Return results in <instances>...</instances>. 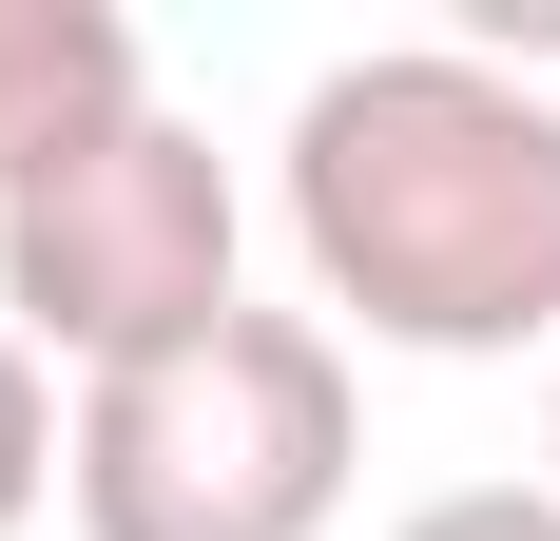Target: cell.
<instances>
[{
    "instance_id": "1",
    "label": "cell",
    "mask_w": 560,
    "mask_h": 541,
    "mask_svg": "<svg viewBox=\"0 0 560 541\" xmlns=\"http://www.w3.org/2000/svg\"><path fill=\"white\" fill-rule=\"evenodd\" d=\"M290 252L329 348L348 329L425 368L560 348V97L464 39L329 58L290 97Z\"/></svg>"
},
{
    "instance_id": "2",
    "label": "cell",
    "mask_w": 560,
    "mask_h": 541,
    "mask_svg": "<svg viewBox=\"0 0 560 541\" xmlns=\"http://www.w3.org/2000/svg\"><path fill=\"white\" fill-rule=\"evenodd\" d=\"M368 464V387L310 310H232L155 368H97L58 426L78 541H329Z\"/></svg>"
},
{
    "instance_id": "3",
    "label": "cell",
    "mask_w": 560,
    "mask_h": 541,
    "mask_svg": "<svg viewBox=\"0 0 560 541\" xmlns=\"http://www.w3.org/2000/svg\"><path fill=\"white\" fill-rule=\"evenodd\" d=\"M252 290H232V156L194 136V116H97L78 156H39L20 194H0V329L39 348V368H155V348H194V329H232Z\"/></svg>"
},
{
    "instance_id": "4",
    "label": "cell",
    "mask_w": 560,
    "mask_h": 541,
    "mask_svg": "<svg viewBox=\"0 0 560 541\" xmlns=\"http://www.w3.org/2000/svg\"><path fill=\"white\" fill-rule=\"evenodd\" d=\"M155 78H136V20L116 0H0V194L39 156H78L97 116H136Z\"/></svg>"
},
{
    "instance_id": "5",
    "label": "cell",
    "mask_w": 560,
    "mask_h": 541,
    "mask_svg": "<svg viewBox=\"0 0 560 541\" xmlns=\"http://www.w3.org/2000/svg\"><path fill=\"white\" fill-rule=\"evenodd\" d=\"M58 426H78V406H58V368L20 348V329H0V541L58 503Z\"/></svg>"
},
{
    "instance_id": "6",
    "label": "cell",
    "mask_w": 560,
    "mask_h": 541,
    "mask_svg": "<svg viewBox=\"0 0 560 541\" xmlns=\"http://www.w3.org/2000/svg\"><path fill=\"white\" fill-rule=\"evenodd\" d=\"M387 541H560V484H445V503H406Z\"/></svg>"
},
{
    "instance_id": "7",
    "label": "cell",
    "mask_w": 560,
    "mask_h": 541,
    "mask_svg": "<svg viewBox=\"0 0 560 541\" xmlns=\"http://www.w3.org/2000/svg\"><path fill=\"white\" fill-rule=\"evenodd\" d=\"M541 484H560V387H541Z\"/></svg>"
}]
</instances>
